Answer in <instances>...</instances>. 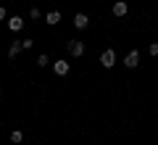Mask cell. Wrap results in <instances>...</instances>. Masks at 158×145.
<instances>
[{
    "instance_id": "cell-1",
    "label": "cell",
    "mask_w": 158,
    "mask_h": 145,
    "mask_svg": "<svg viewBox=\"0 0 158 145\" xmlns=\"http://www.w3.org/2000/svg\"><path fill=\"white\" fill-rule=\"evenodd\" d=\"M66 48H69V53H71L74 58L85 56V42H82V40H69V42H66Z\"/></svg>"
},
{
    "instance_id": "cell-2",
    "label": "cell",
    "mask_w": 158,
    "mask_h": 145,
    "mask_svg": "<svg viewBox=\"0 0 158 145\" xmlns=\"http://www.w3.org/2000/svg\"><path fill=\"white\" fill-rule=\"evenodd\" d=\"M113 63H116V53H113V50H103L100 53V66L103 69H111Z\"/></svg>"
},
{
    "instance_id": "cell-3",
    "label": "cell",
    "mask_w": 158,
    "mask_h": 145,
    "mask_svg": "<svg viewBox=\"0 0 158 145\" xmlns=\"http://www.w3.org/2000/svg\"><path fill=\"white\" fill-rule=\"evenodd\" d=\"M137 63H140V50H129L124 58V66L127 69H137Z\"/></svg>"
},
{
    "instance_id": "cell-4",
    "label": "cell",
    "mask_w": 158,
    "mask_h": 145,
    "mask_svg": "<svg viewBox=\"0 0 158 145\" xmlns=\"http://www.w3.org/2000/svg\"><path fill=\"white\" fill-rule=\"evenodd\" d=\"M53 71H56L58 77H66V74H69V61H66V58H61V61H53Z\"/></svg>"
},
{
    "instance_id": "cell-5",
    "label": "cell",
    "mask_w": 158,
    "mask_h": 145,
    "mask_svg": "<svg viewBox=\"0 0 158 145\" xmlns=\"http://www.w3.org/2000/svg\"><path fill=\"white\" fill-rule=\"evenodd\" d=\"M8 29H11V32H21L24 29V19L21 16H11L8 19Z\"/></svg>"
},
{
    "instance_id": "cell-6",
    "label": "cell",
    "mask_w": 158,
    "mask_h": 145,
    "mask_svg": "<svg viewBox=\"0 0 158 145\" xmlns=\"http://www.w3.org/2000/svg\"><path fill=\"white\" fill-rule=\"evenodd\" d=\"M111 11H113V16H127V11H129V6H127L124 0H116Z\"/></svg>"
},
{
    "instance_id": "cell-7",
    "label": "cell",
    "mask_w": 158,
    "mask_h": 145,
    "mask_svg": "<svg viewBox=\"0 0 158 145\" xmlns=\"http://www.w3.org/2000/svg\"><path fill=\"white\" fill-rule=\"evenodd\" d=\"M24 50V45H21V40H13L11 45H8V58H16L19 53Z\"/></svg>"
},
{
    "instance_id": "cell-8",
    "label": "cell",
    "mask_w": 158,
    "mask_h": 145,
    "mask_svg": "<svg viewBox=\"0 0 158 145\" xmlns=\"http://www.w3.org/2000/svg\"><path fill=\"white\" fill-rule=\"evenodd\" d=\"M74 27H77V29H87V27H90L87 13H77V16H74Z\"/></svg>"
},
{
    "instance_id": "cell-9",
    "label": "cell",
    "mask_w": 158,
    "mask_h": 145,
    "mask_svg": "<svg viewBox=\"0 0 158 145\" xmlns=\"http://www.w3.org/2000/svg\"><path fill=\"white\" fill-rule=\"evenodd\" d=\"M45 21H48V27H56V24L61 21V11H50V13L45 16Z\"/></svg>"
},
{
    "instance_id": "cell-10",
    "label": "cell",
    "mask_w": 158,
    "mask_h": 145,
    "mask_svg": "<svg viewBox=\"0 0 158 145\" xmlns=\"http://www.w3.org/2000/svg\"><path fill=\"white\" fill-rule=\"evenodd\" d=\"M48 63H50V58H48L45 53H42V56H37V66H40V69H45Z\"/></svg>"
},
{
    "instance_id": "cell-11",
    "label": "cell",
    "mask_w": 158,
    "mask_h": 145,
    "mask_svg": "<svg viewBox=\"0 0 158 145\" xmlns=\"http://www.w3.org/2000/svg\"><path fill=\"white\" fill-rule=\"evenodd\" d=\"M21 140H24V134L19 132V129H16V132H11V143H13V145H19Z\"/></svg>"
},
{
    "instance_id": "cell-12",
    "label": "cell",
    "mask_w": 158,
    "mask_h": 145,
    "mask_svg": "<svg viewBox=\"0 0 158 145\" xmlns=\"http://www.w3.org/2000/svg\"><path fill=\"white\" fill-rule=\"evenodd\" d=\"M148 53H150V56H158V42H150V48H148Z\"/></svg>"
},
{
    "instance_id": "cell-13",
    "label": "cell",
    "mask_w": 158,
    "mask_h": 145,
    "mask_svg": "<svg viewBox=\"0 0 158 145\" xmlns=\"http://www.w3.org/2000/svg\"><path fill=\"white\" fill-rule=\"evenodd\" d=\"M21 45H24V50H32V45H34V42H32V40H21Z\"/></svg>"
},
{
    "instance_id": "cell-14",
    "label": "cell",
    "mask_w": 158,
    "mask_h": 145,
    "mask_svg": "<svg viewBox=\"0 0 158 145\" xmlns=\"http://www.w3.org/2000/svg\"><path fill=\"white\" fill-rule=\"evenodd\" d=\"M3 19H6V8H0V21H3Z\"/></svg>"
}]
</instances>
